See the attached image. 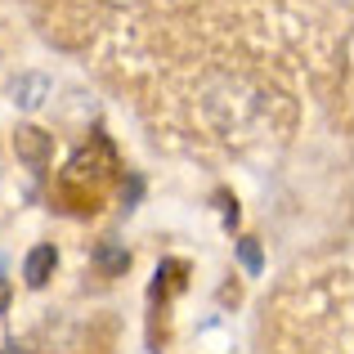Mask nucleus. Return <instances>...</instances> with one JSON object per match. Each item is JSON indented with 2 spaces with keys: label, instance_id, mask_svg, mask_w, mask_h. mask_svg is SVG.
Returning a JSON list of instances; mask_svg holds the SVG:
<instances>
[{
  "label": "nucleus",
  "instance_id": "nucleus-1",
  "mask_svg": "<svg viewBox=\"0 0 354 354\" xmlns=\"http://www.w3.org/2000/svg\"><path fill=\"white\" fill-rule=\"evenodd\" d=\"M202 113L225 144H251L274 121V95L242 72H211L202 81Z\"/></svg>",
  "mask_w": 354,
  "mask_h": 354
},
{
  "label": "nucleus",
  "instance_id": "nucleus-2",
  "mask_svg": "<svg viewBox=\"0 0 354 354\" xmlns=\"http://www.w3.org/2000/svg\"><path fill=\"white\" fill-rule=\"evenodd\" d=\"M54 95V81L45 77V72H18L14 81H9V104L18 108V113H41L45 104H50Z\"/></svg>",
  "mask_w": 354,
  "mask_h": 354
},
{
  "label": "nucleus",
  "instance_id": "nucleus-3",
  "mask_svg": "<svg viewBox=\"0 0 354 354\" xmlns=\"http://www.w3.org/2000/svg\"><path fill=\"white\" fill-rule=\"evenodd\" d=\"M108 171H117V157H113V144L104 135H95V144L81 148L68 162V180H104Z\"/></svg>",
  "mask_w": 354,
  "mask_h": 354
},
{
  "label": "nucleus",
  "instance_id": "nucleus-4",
  "mask_svg": "<svg viewBox=\"0 0 354 354\" xmlns=\"http://www.w3.org/2000/svg\"><path fill=\"white\" fill-rule=\"evenodd\" d=\"M14 148H18V157H23L27 166H36V171H41V166L50 162V153H54V139L45 135V130H36V126H18Z\"/></svg>",
  "mask_w": 354,
  "mask_h": 354
},
{
  "label": "nucleus",
  "instance_id": "nucleus-5",
  "mask_svg": "<svg viewBox=\"0 0 354 354\" xmlns=\"http://www.w3.org/2000/svg\"><path fill=\"white\" fill-rule=\"evenodd\" d=\"M54 265H59V251L45 242V247H32L27 251V260H23V278H27V287H45L50 283V274H54Z\"/></svg>",
  "mask_w": 354,
  "mask_h": 354
},
{
  "label": "nucleus",
  "instance_id": "nucleus-6",
  "mask_svg": "<svg viewBox=\"0 0 354 354\" xmlns=\"http://www.w3.org/2000/svg\"><path fill=\"white\" fill-rule=\"evenodd\" d=\"M95 265L99 269H104V274H126V269H130V251L126 247H117V242H104V247H99L95 251Z\"/></svg>",
  "mask_w": 354,
  "mask_h": 354
},
{
  "label": "nucleus",
  "instance_id": "nucleus-7",
  "mask_svg": "<svg viewBox=\"0 0 354 354\" xmlns=\"http://www.w3.org/2000/svg\"><path fill=\"white\" fill-rule=\"evenodd\" d=\"M238 260H242V269H251V274H256V269H260V247L247 238V242L238 247Z\"/></svg>",
  "mask_w": 354,
  "mask_h": 354
},
{
  "label": "nucleus",
  "instance_id": "nucleus-8",
  "mask_svg": "<svg viewBox=\"0 0 354 354\" xmlns=\"http://www.w3.org/2000/svg\"><path fill=\"white\" fill-rule=\"evenodd\" d=\"M9 310V278H0V314Z\"/></svg>",
  "mask_w": 354,
  "mask_h": 354
}]
</instances>
